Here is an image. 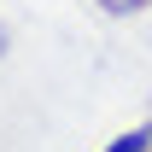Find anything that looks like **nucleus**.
Wrapping results in <instances>:
<instances>
[{
	"label": "nucleus",
	"instance_id": "1",
	"mask_svg": "<svg viewBox=\"0 0 152 152\" xmlns=\"http://www.w3.org/2000/svg\"><path fill=\"white\" fill-rule=\"evenodd\" d=\"M105 152H152V129L140 123V129H129V134H117Z\"/></svg>",
	"mask_w": 152,
	"mask_h": 152
},
{
	"label": "nucleus",
	"instance_id": "2",
	"mask_svg": "<svg viewBox=\"0 0 152 152\" xmlns=\"http://www.w3.org/2000/svg\"><path fill=\"white\" fill-rule=\"evenodd\" d=\"M111 12H134V6H146V0H105Z\"/></svg>",
	"mask_w": 152,
	"mask_h": 152
}]
</instances>
